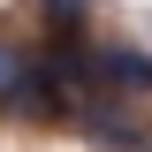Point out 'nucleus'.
<instances>
[{
    "instance_id": "f257e3e1",
    "label": "nucleus",
    "mask_w": 152,
    "mask_h": 152,
    "mask_svg": "<svg viewBox=\"0 0 152 152\" xmlns=\"http://www.w3.org/2000/svg\"><path fill=\"white\" fill-rule=\"evenodd\" d=\"M91 76H99V84L152 91V53H137V46H91Z\"/></svg>"
},
{
    "instance_id": "f03ea898",
    "label": "nucleus",
    "mask_w": 152,
    "mask_h": 152,
    "mask_svg": "<svg viewBox=\"0 0 152 152\" xmlns=\"http://www.w3.org/2000/svg\"><path fill=\"white\" fill-rule=\"evenodd\" d=\"M23 76H31V61H23V46H8V38H0V99L15 91Z\"/></svg>"
},
{
    "instance_id": "7ed1b4c3",
    "label": "nucleus",
    "mask_w": 152,
    "mask_h": 152,
    "mask_svg": "<svg viewBox=\"0 0 152 152\" xmlns=\"http://www.w3.org/2000/svg\"><path fill=\"white\" fill-rule=\"evenodd\" d=\"M38 8H46V23H61V31L84 23V0H38Z\"/></svg>"
}]
</instances>
